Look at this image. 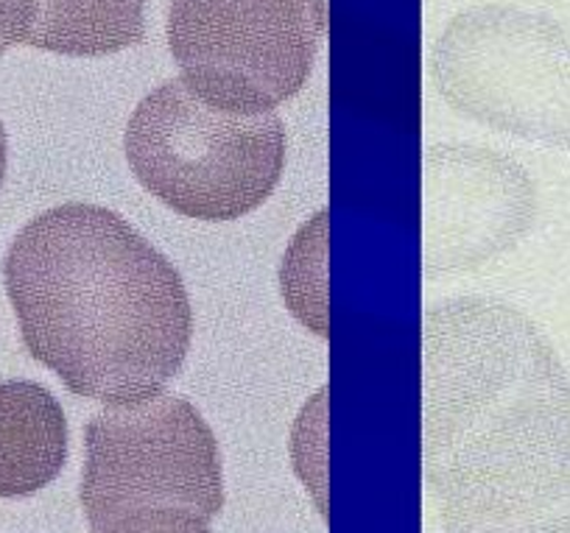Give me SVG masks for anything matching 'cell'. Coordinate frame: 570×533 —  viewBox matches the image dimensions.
<instances>
[{
    "instance_id": "cell-1",
    "label": "cell",
    "mask_w": 570,
    "mask_h": 533,
    "mask_svg": "<svg viewBox=\"0 0 570 533\" xmlns=\"http://www.w3.org/2000/svg\"><path fill=\"white\" fill-rule=\"evenodd\" d=\"M422 472L445 533H570V377L518 307H428Z\"/></svg>"
},
{
    "instance_id": "cell-12",
    "label": "cell",
    "mask_w": 570,
    "mask_h": 533,
    "mask_svg": "<svg viewBox=\"0 0 570 533\" xmlns=\"http://www.w3.org/2000/svg\"><path fill=\"white\" fill-rule=\"evenodd\" d=\"M37 0H0V57L29 40Z\"/></svg>"
},
{
    "instance_id": "cell-13",
    "label": "cell",
    "mask_w": 570,
    "mask_h": 533,
    "mask_svg": "<svg viewBox=\"0 0 570 533\" xmlns=\"http://www.w3.org/2000/svg\"><path fill=\"white\" fill-rule=\"evenodd\" d=\"M213 522L194 520V516H163V520L137 522L112 533H213Z\"/></svg>"
},
{
    "instance_id": "cell-4",
    "label": "cell",
    "mask_w": 570,
    "mask_h": 533,
    "mask_svg": "<svg viewBox=\"0 0 570 533\" xmlns=\"http://www.w3.org/2000/svg\"><path fill=\"white\" fill-rule=\"evenodd\" d=\"M79 500L92 533L163 516L213 522L224 511L218 438L183 394L107 405L85 431Z\"/></svg>"
},
{
    "instance_id": "cell-7",
    "label": "cell",
    "mask_w": 570,
    "mask_h": 533,
    "mask_svg": "<svg viewBox=\"0 0 570 533\" xmlns=\"http://www.w3.org/2000/svg\"><path fill=\"white\" fill-rule=\"evenodd\" d=\"M422 196L428 274L473 268L512 249L537 213L531 176L503 154L473 146L431 148Z\"/></svg>"
},
{
    "instance_id": "cell-6",
    "label": "cell",
    "mask_w": 570,
    "mask_h": 533,
    "mask_svg": "<svg viewBox=\"0 0 570 533\" xmlns=\"http://www.w3.org/2000/svg\"><path fill=\"white\" fill-rule=\"evenodd\" d=\"M325 29V0H171L168 7L179 79L227 112H274L297 96Z\"/></svg>"
},
{
    "instance_id": "cell-9",
    "label": "cell",
    "mask_w": 570,
    "mask_h": 533,
    "mask_svg": "<svg viewBox=\"0 0 570 533\" xmlns=\"http://www.w3.org/2000/svg\"><path fill=\"white\" fill-rule=\"evenodd\" d=\"M146 0H37L26 46L62 57H109L137 46Z\"/></svg>"
},
{
    "instance_id": "cell-14",
    "label": "cell",
    "mask_w": 570,
    "mask_h": 533,
    "mask_svg": "<svg viewBox=\"0 0 570 533\" xmlns=\"http://www.w3.org/2000/svg\"><path fill=\"white\" fill-rule=\"evenodd\" d=\"M7 168H9V140L7 129H3V120H0V188L7 182Z\"/></svg>"
},
{
    "instance_id": "cell-10",
    "label": "cell",
    "mask_w": 570,
    "mask_h": 533,
    "mask_svg": "<svg viewBox=\"0 0 570 533\" xmlns=\"http://www.w3.org/2000/svg\"><path fill=\"white\" fill-rule=\"evenodd\" d=\"M327 210L299 227L279 266V294L303 327L327 338Z\"/></svg>"
},
{
    "instance_id": "cell-3",
    "label": "cell",
    "mask_w": 570,
    "mask_h": 533,
    "mask_svg": "<svg viewBox=\"0 0 570 533\" xmlns=\"http://www.w3.org/2000/svg\"><path fill=\"white\" fill-rule=\"evenodd\" d=\"M126 162L146 194L194 221H238L255 213L285 168L277 112H227L183 79L142 98L124 135Z\"/></svg>"
},
{
    "instance_id": "cell-8",
    "label": "cell",
    "mask_w": 570,
    "mask_h": 533,
    "mask_svg": "<svg viewBox=\"0 0 570 533\" xmlns=\"http://www.w3.org/2000/svg\"><path fill=\"white\" fill-rule=\"evenodd\" d=\"M68 464V416L46 386L0 383V497H35Z\"/></svg>"
},
{
    "instance_id": "cell-2",
    "label": "cell",
    "mask_w": 570,
    "mask_h": 533,
    "mask_svg": "<svg viewBox=\"0 0 570 533\" xmlns=\"http://www.w3.org/2000/svg\"><path fill=\"white\" fill-rule=\"evenodd\" d=\"M3 283L31 358L76 397H155L188 358L194 310L177 266L107 207L68 201L31 218Z\"/></svg>"
},
{
    "instance_id": "cell-11",
    "label": "cell",
    "mask_w": 570,
    "mask_h": 533,
    "mask_svg": "<svg viewBox=\"0 0 570 533\" xmlns=\"http://www.w3.org/2000/svg\"><path fill=\"white\" fill-rule=\"evenodd\" d=\"M325 399L327 392L322 388L314 399L303 408L299 420L294 422L292 433V458L297 466V475L314 494L322 516L327 520V486H325V458H327V438H325Z\"/></svg>"
},
{
    "instance_id": "cell-5",
    "label": "cell",
    "mask_w": 570,
    "mask_h": 533,
    "mask_svg": "<svg viewBox=\"0 0 570 533\" xmlns=\"http://www.w3.org/2000/svg\"><path fill=\"white\" fill-rule=\"evenodd\" d=\"M445 101L468 118L570 154V31L514 7L456 14L431 57Z\"/></svg>"
}]
</instances>
